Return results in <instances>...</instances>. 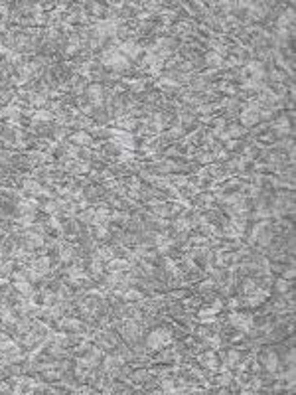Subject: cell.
Returning a JSON list of instances; mask_svg holds the SVG:
<instances>
[{
	"instance_id": "6da1fadb",
	"label": "cell",
	"mask_w": 296,
	"mask_h": 395,
	"mask_svg": "<svg viewBox=\"0 0 296 395\" xmlns=\"http://www.w3.org/2000/svg\"><path fill=\"white\" fill-rule=\"evenodd\" d=\"M172 340H174V332L172 330H168V328H156V330H152L150 334L146 336L144 346H146V350H150V352H158V350L166 348Z\"/></svg>"
},
{
	"instance_id": "7a4b0ae2",
	"label": "cell",
	"mask_w": 296,
	"mask_h": 395,
	"mask_svg": "<svg viewBox=\"0 0 296 395\" xmlns=\"http://www.w3.org/2000/svg\"><path fill=\"white\" fill-rule=\"evenodd\" d=\"M257 362H259V366L263 368V372H267V374H277V372H278V366H280L278 356H277V352H275L273 348L263 350L261 354H259Z\"/></svg>"
},
{
	"instance_id": "3957f363",
	"label": "cell",
	"mask_w": 296,
	"mask_h": 395,
	"mask_svg": "<svg viewBox=\"0 0 296 395\" xmlns=\"http://www.w3.org/2000/svg\"><path fill=\"white\" fill-rule=\"evenodd\" d=\"M83 95H85L87 103H91L93 107H101L103 99H105V89H103L101 83H91V85H87V89H85Z\"/></svg>"
},
{
	"instance_id": "277c9868",
	"label": "cell",
	"mask_w": 296,
	"mask_h": 395,
	"mask_svg": "<svg viewBox=\"0 0 296 395\" xmlns=\"http://www.w3.org/2000/svg\"><path fill=\"white\" fill-rule=\"evenodd\" d=\"M229 324L235 326V328H239L243 334H249L251 328L255 326V320H253L251 314H231L229 316Z\"/></svg>"
},
{
	"instance_id": "5b68a950",
	"label": "cell",
	"mask_w": 296,
	"mask_h": 395,
	"mask_svg": "<svg viewBox=\"0 0 296 395\" xmlns=\"http://www.w3.org/2000/svg\"><path fill=\"white\" fill-rule=\"evenodd\" d=\"M75 257H77V249H75V245H71V243H63V245H59V261H61V263H71Z\"/></svg>"
},
{
	"instance_id": "8992f818",
	"label": "cell",
	"mask_w": 296,
	"mask_h": 395,
	"mask_svg": "<svg viewBox=\"0 0 296 395\" xmlns=\"http://www.w3.org/2000/svg\"><path fill=\"white\" fill-rule=\"evenodd\" d=\"M225 368H229V370H235V368H239L241 366V362H243V354H241V350H229L227 354H225Z\"/></svg>"
},
{
	"instance_id": "52a82bcc",
	"label": "cell",
	"mask_w": 296,
	"mask_h": 395,
	"mask_svg": "<svg viewBox=\"0 0 296 395\" xmlns=\"http://www.w3.org/2000/svg\"><path fill=\"white\" fill-rule=\"evenodd\" d=\"M69 142H73V145H79L81 149H87V147H93V136L79 131V132H73L69 136Z\"/></svg>"
},
{
	"instance_id": "ba28073f",
	"label": "cell",
	"mask_w": 296,
	"mask_h": 395,
	"mask_svg": "<svg viewBox=\"0 0 296 395\" xmlns=\"http://www.w3.org/2000/svg\"><path fill=\"white\" fill-rule=\"evenodd\" d=\"M32 269L38 271L40 275H48L52 269V257H36L32 261Z\"/></svg>"
},
{
	"instance_id": "9c48e42d",
	"label": "cell",
	"mask_w": 296,
	"mask_h": 395,
	"mask_svg": "<svg viewBox=\"0 0 296 395\" xmlns=\"http://www.w3.org/2000/svg\"><path fill=\"white\" fill-rule=\"evenodd\" d=\"M204 65L215 67V69L223 67V56H219V54H215V52H209V54L204 56Z\"/></svg>"
},
{
	"instance_id": "30bf717a",
	"label": "cell",
	"mask_w": 296,
	"mask_h": 395,
	"mask_svg": "<svg viewBox=\"0 0 296 395\" xmlns=\"http://www.w3.org/2000/svg\"><path fill=\"white\" fill-rule=\"evenodd\" d=\"M200 362H202L205 368H209L211 372L217 370V356H215L213 352H205V354H202V356H200Z\"/></svg>"
},
{
	"instance_id": "8fae6325",
	"label": "cell",
	"mask_w": 296,
	"mask_h": 395,
	"mask_svg": "<svg viewBox=\"0 0 296 395\" xmlns=\"http://www.w3.org/2000/svg\"><path fill=\"white\" fill-rule=\"evenodd\" d=\"M150 376H152V372H148V370H134V372H130V379L132 381H136V383H146L148 379H150Z\"/></svg>"
},
{
	"instance_id": "7c38bea8",
	"label": "cell",
	"mask_w": 296,
	"mask_h": 395,
	"mask_svg": "<svg viewBox=\"0 0 296 395\" xmlns=\"http://www.w3.org/2000/svg\"><path fill=\"white\" fill-rule=\"evenodd\" d=\"M245 134V127H237V125H231L225 132H221V136L223 138H227V136H231V138H241Z\"/></svg>"
},
{
	"instance_id": "4fadbf2b",
	"label": "cell",
	"mask_w": 296,
	"mask_h": 395,
	"mask_svg": "<svg viewBox=\"0 0 296 395\" xmlns=\"http://www.w3.org/2000/svg\"><path fill=\"white\" fill-rule=\"evenodd\" d=\"M54 119H56V115L52 111H46V109H42L34 115V123H52Z\"/></svg>"
},
{
	"instance_id": "5bb4252c",
	"label": "cell",
	"mask_w": 296,
	"mask_h": 395,
	"mask_svg": "<svg viewBox=\"0 0 296 395\" xmlns=\"http://www.w3.org/2000/svg\"><path fill=\"white\" fill-rule=\"evenodd\" d=\"M275 289H277V293H278L280 297H284V295H286V293L292 289V284H288V282H286V279H278V281L275 282Z\"/></svg>"
},
{
	"instance_id": "9a60e30c",
	"label": "cell",
	"mask_w": 296,
	"mask_h": 395,
	"mask_svg": "<svg viewBox=\"0 0 296 395\" xmlns=\"http://www.w3.org/2000/svg\"><path fill=\"white\" fill-rule=\"evenodd\" d=\"M160 385H162V391H168V393H176V381H174V379L166 377V379H162V381H160Z\"/></svg>"
},
{
	"instance_id": "2e32d148",
	"label": "cell",
	"mask_w": 296,
	"mask_h": 395,
	"mask_svg": "<svg viewBox=\"0 0 296 395\" xmlns=\"http://www.w3.org/2000/svg\"><path fill=\"white\" fill-rule=\"evenodd\" d=\"M67 132H69V131H67V129H65V127H61V125H57V127H54V132H52V134H54V136H56V138H57V140H63V138H65V136H67Z\"/></svg>"
},
{
	"instance_id": "e0dca14e",
	"label": "cell",
	"mask_w": 296,
	"mask_h": 395,
	"mask_svg": "<svg viewBox=\"0 0 296 395\" xmlns=\"http://www.w3.org/2000/svg\"><path fill=\"white\" fill-rule=\"evenodd\" d=\"M198 160H200L202 164L211 162V160H213V154H211V152H202V154H198Z\"/></svg>"
}]
</instances>
